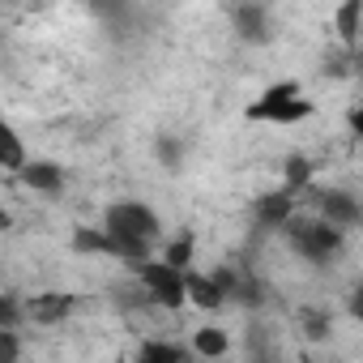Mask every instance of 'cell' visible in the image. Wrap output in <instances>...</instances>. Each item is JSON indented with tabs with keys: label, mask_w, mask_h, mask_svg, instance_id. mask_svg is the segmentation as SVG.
<instances>
[{
	"label": "cell",
	"mask_w": 363,
	"mask_h": 363,
	"mask_svg": "<svg viewBox=\"0 0 363 363\" xmlns=\"http://www.w3.org/2000/svg\"><path fill=\"white\" fill-rule=\"evenodd\" d=\"M158 162H167V167H179V158H184V145H179L175 137H158Z\"/></svg>",
	"instance_id": "ac0fdd59"
},
{
	"label": "cell",
	"mask_w": 363,
	"mask_h": 363,
	"mask_svg": "<svg viewBox=\"0 0 363 363\" xmlns=\"http://www.w3.org/2000/svg\"><path fill=\"white\" fill-rule=\"evenodd\" d=\"M231 26L244 43H269V9L265 5H235Z\"/></svg>",
	"instance_id": "8992f818"
},
{
	"label": "cell",
	"mask_w": 363,
	"mask_h": 363,
	"mask_svg": "<svg viewBox=\"0 0 363 363\" xmlns=\"http://www.w3.org/2000/svg\"><path fill=\"white\" fill-rule=\"evenodd\" d=\"M137 282L145 286V299L158 303V308H179V303H189L184 269H171L167 261H141V265H137Z\"/></svg>",
	"instance_id": "277c9868"
},
{
	"label": "cell",
	"mask_w": 363,
	"mask_h": 363,
	"mask_svg": "<svg viewBox=\"0 0 363 363\" xmlns=\"http://www.w3.org/2000/svg\"><path fill=\"white\" fill-rule=\"evenodd\" d=\"M22 184H26V189H35V193L56 197V193L65 189V171H60L56 162H48V158H30V162H26V171H22Z\"/></svg>",
	"instance_id": "ba28073f"
},
{
	"label": "cell",
	"mask_w": 363,
	"mask_h": 363,
	"mask_svg": "<svg viewBox=\"0 0 363 363\" xmlns=\"http://www.w3.org/2000/svg\"><path fill=\"white\" fill-rule=\"evenodd\" d=\"M193 350L201 354V359H218V354H227V333L223 329H197L193 333Z\"/></svg>",
	"instance_id": "4fadbf2b"
},
{
	"label": "cell",
	"mask_w": 363,
	"mask_h": 363,
	"mask_svg": "<svg viewBox=\"0 0 363 363\" xmlns=\"http://www.w3.org/2000/svg\"><path fill=\"white\" fill-rule=\"evenodd\" d=\"M184 282H189V303H193V308L214 312V308L227 303V295H223V286L214 282V274H184Z\"/></svg>",
	"instance_id": "9c48e42d"
},
{
	"label": "cell",
	"mask_w": 363,
	"mask_h": 363,
	"mask_svg": "<svg viewBox=\"0 0 363 363\" xmlns=\"http://www.w3.org/2000/svg\"><path fill=\"white\" fill-rule=\"evenodd\" d=\"M0 145H5V171H26V150H22V137L13 128H0Z\"/></svg>",
	"instance_id": "2e32d148"
},
{
	"label": "cell",
	"mask_w": 363,
	"mask_h": 363,
	"mask_svg": "<svg viewBox=\"0 0 363 363\" xmlns=\"http://www.w3.org/2000/svg\"><path fill=\"white\" fill-rule=\"evenodd\" d=\"M308 179H312V162L303 154H291L286 158V193H299Z\"/></svg>",
	"instance_id": "e0dca14e"
},
{
	"label": "cell",
	"mask_w": 363,
	"mask_h": 363,
	"mask_svg": "<svg viewBox=\"0 0 363 363\" xmlns=\"http://www.w3.org/2000/svg\"><path fill=\"white\" fill-rule=\"evenodd\" d=\"M359 26H363V5H359V0H346V5L337 9V35L346 43H354L359 39Z\"/></svg>",
	"instance_id": "5bb4252c"
},
{
	"label": "cell",
	"mask_w": 363,
	"mask_h": 363,
	"mask_svg": "<svg viewBox=\"0 0 363 363\" xmlns=\"http://www.w3.org/2000/svg\"><path fill=\"white\" fill-rule=\"evenodd\" d=\"M303 329H308V337H325V329H329V320H325L320 312H303Z\"/></svg>",
	"instance_id": "d6986e66"
},
{
	"label": "cell",
	"mask_w": 363,
	"mask_h": 363,
	"mask_svg": "<svg viewBox=\"0 0 363 363\" xmlns=\"http://www.w3.org/2000/svg\"><path fill=\"white\" fill-rule=\"evenodd\" d=\"M244 116H248V120H265V124H299V120L312 116V103L303 99L299 82H278V86H269Z\"/></svg>",
	"instance_id": "3957f363"
},
{
	"label": "cell",
	"mask_w": 363,
	"mask_h": 363,
	"mask_svg": "<svg viewBox=\"0 0 363 363\" xmlns=\"http://www.w3.org/2000/svg\"><path fill=\"white\" fill-rule=\"evenodd\" d=\"M0 350H5V363H18V333L13 329L0 333Z\"/></svg>",
	"instance_id": "44dd1931"
},
{
	"label": "cell",
	"mask_w": 363,
	"mask_h": 363,
	"mask_svg": "<svg viewBox=\"0 0 363 363\" xmlns=\"http://www.w3.org/2000/svg\"><path fill=\"white\" fill-rule=\"evenodd\" d=\"M18 316H22V312H18V299H13V295H5V299H0V320H5V329H13V325H18Z\"/></svg>",
	"instance_id": "ffe728a7"
},
{
	"label": "cell",
	"mask_w": 363,
	"mask_h": 363,
	"mask_svg": "<svg viewBox=\"0 0 363 363\" xmlns=\"http://www.w3.org/2000/svg\"><path fill=\"white\" fill-rule=\"evenodd\" d=\"M350 128H354V137H363V103L350 111Z\"/></svg>",
	"instance_id": "603a6c76"
},
{
	"label": "cell",
	"mask_w": 363,
	"mask_h": 363,
	"mask_svg": "<svg viewBox=\"0 0 363 363\" xmlns=\"http://www.w3.org/2000/svg\"><path fill=\"white\" fill-rule=\"evenodd\" d=\"M137 363H184V350L171 342H145L137 350Z\"/></svg>",
	"instance_id": "9a60e30c"
},
{
	"label": "cell",
	"mask_w": 363,
	"mask_h": 363,
	"mask_svg": "<svg viewBox=\"0 0 363 363\" xmlns=\"http://www.w3.org/2000/svg\"><path fill=\"white\" fill-rule=\"evenodd\" d=\"M350 316H354V320H363V286L350 295Z\"/></svg>",
	"instance_id": "7402d4cb"
},
{
	"label": "cell",
	"mask_w": 363,
	"mask_h": 363,
	"mask_svg": "<svg viewBox=\"0 0 363 363\" xmlns=\"http://www.w3.org/2000/svg\"><path fill=\"white\" fill-rule=\"evenodd\" d=\"M257 218L265 223V227H286L291 218H295V193H269V197H261L257 201Z\"/></svg>",
	"instance_id": "30bf717a"
},
{
	"label": "cell",
	"mask_w": 363,
	"mask_h": 363,
	"mask_svg": "<svg viewBox=\"0 0 363 363\" xmlns=\"http://www.w3.org/2000/svg\"><path fill=\"white\" fill-rule=\"evenodd\" d=\"M286 244L308 261V265H329L342 252V231L329 227L325 218H291L286 223Z\"/></svg>",
	"instance_id": "7a4b0ae2"
},
{
	"label": "cell",
	"mask_w": 363,
	"mask_h": 363,
	"mask_svg": "<svg viewBox=\"0 0 363 363\" xmlns=\"http://www.w3.org/2000/svg\"><path fill=\"white\" fill-rule=\"evenodd\" d=\"M73 308H77V295H69V291H43V295L30 299V320L35 325H60V320L73 316Z\"/></svg>",
	"instance_id": "5b68a950"
},
{
	"label": "cell",
	"mask_w": 363,
	"mask_h": 363,
	"mask_svg": "<svg viewBox=\"0 0 363 363\" xmlns=\"http://www.w3.org/2000/svg\"><path fill=\"white\" fill-rule=\"evenodd\" d=\"M73 248H77V252H90V257H120V252H116V240H111L103 227H99V231H94V227H77V231H73Z\"/></svg>",
	"instance_id": "8fae6325"
},
{
	"label": "cell",
	"mask_w": 363,
	"mask_h": 363,
	"mask_svg": "<svg viewBox=\"0 0 363 363\" xmlns=\"http://www.w3.org/2000/svg\"><path fill=\"white\" fill-rule=\"evenodd\" d=\"M103 231L116 240L120 261L141 265L145 252H150V244L158 240V218H154V210L145 201H116L107 210V218H103Z\"/></svg>",
	"instance_id": "6da1fadb"
},
{
	"label": "cell",
	"mask_w": 363,
	"mask_h": 363,
	"mask_svg": "<svg viewBox=\"0 0 363 363\" xmlns=\"http://www.w3.org/2000/svg\"><path fill=\"white\" fill-rule=\"evenodd\" d=\"M320 218L329 223V227H337V231H350V227H359L363 223V210H359V201L350 197V193H325L320 197Z\"/></svg>",
	"instance_id": "52a82bcc"
},
{
	"label": "cell",
	"mask_w": 363,
	"mask_h": 363,
	"mask_svg": "<svg viewBox=\"0 0 363 363\" xmlns=\"http://www.w3.org/2000/svg\"><path fill=\"white\" fill-rule=\"evenodd\" d=\"M193 252H197V244H193V231H179L167 248H162V261L171 265V269H184L189 274V265H193Z\"/></svg>",
	"instance_id": "7c38bea8"
}]
</instances>
